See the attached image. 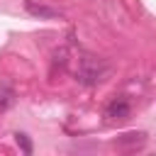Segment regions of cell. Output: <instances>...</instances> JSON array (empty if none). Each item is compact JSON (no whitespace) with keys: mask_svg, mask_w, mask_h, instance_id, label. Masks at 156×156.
I'll list each match as a JSON object with an SVG mask.
<instances>
[{"mask_svg":"<svg viewBox=\"0 0 156 156\" xmlns=\"http://www.w3.org/2000/svg\"><path fill=\"white\" fill-rule=\"evenodd\" d=\"M27 12H29L32 17H39V20H56V17H61L58 10L46 7V5H37V2H32V0H27Z\"/></svg>","mask_w":156,"mask_h":156,"instance_id":"4","label":"cell"},{"mask_svg":"<svg viewBox=\"0 0 156 156\" xmlns=\"http://www.w3.org/2000/svg\"><path fill=\"white\" fill-rule=\"evenodd\" d=\"M15 141H17V146H20L24 154H32V141H29V136H27V134L17 132V134H15Z\"/></svg>","mask_w":156,"mask_h":156,"instance_id":"6","label":"cell"},{"mask_svg":"<svg viewBox=\"0 0 156 156\" xmlns=\"http://www.w3.org/2000/svg\"><path fill=\"white\" fill-rule=\"evenodd\" d=\"M110 76V63L105 58L98 56H83L78 61V71H76V80L80 85H100L105 78Z\"/></svg>","mask_w":156,"mask_h":156,"instance_id":"1","label":"cell"},{"mask_svg":"<svg viewBox=\"0 0 156 156\" xmlns=\"http://www.w3.org/2000/svg\"><path fill=\"white\" fill-rule=\"evenodd\" d=\"M129 115H132V105L127 98H112L105 107L107 122H124V119H129Z\"/></svg>","mask_w":156,"mask_h":156,"instance_id":"2","label":"cell"},{"mask_svg":"<svg viewBox=\"0 0 156 156\" xmlns=\"http://www.w3.org/2000/svg\"><path fill=\"white\" fill-rule=\"evenodd\" d=\"M144 144H146V132H124V134H119L117 141H115V146H117L119 151H136V149H141Z\"/></svg>","mask_w":156,"mask_h":156,"instance_id":"3","label":"cell"},{"mask_svg":"<svg viewBox=\"0 0 156 156\" xmlns=\"http://www.w3.org/2000/svg\"><path fill=\"white\" fill-rule=\"evenodd\" d=\"M15 105V90L10 83H2L0 80V110H7Z\"/></svg>","mask_w":156,"mask_h":156,"instance_id":"5","label":"cell"}]
</instances>
